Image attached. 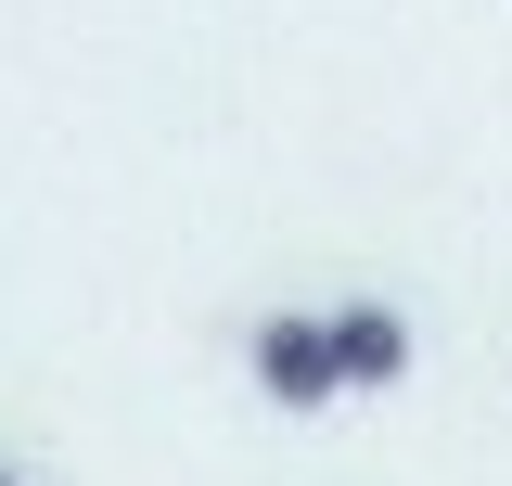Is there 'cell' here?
I'll return each instance as SVG.
<instances>
[{"mask_svg":"<svg viewBox=\"0 0 512 486\" xmlns=\"http://www.w3.org/2000/svg\"><path fill=\"white\" fill-rule=\"evenodd\" d=\"M320 359H333V397H346V384H397V371H410V320H397V307H320Z\"/></svg>","mask_w":512,"mask_h":486,"instance_id":"6da1fadb","label":"cell"},{"mask_svg":"<svg viewBox=\"0 0 512 486\" xmlns=\"http://www.w3.org/2000/svg\"><path fill=\"white\" fill-rule=\"evenodd\" d=\"M0 486H13V474H0Z\"/></svg>","mask_w":512,"mask_h":486,"instance_id":"3957f363","label":"cell"},{"mask_svg":"<svg viewBox=\"0 0 512 486\" xmlns=\"http://www.w3.org/2000/svg\"><path fill=\"white\" fill-rule=\"evenodd\" d=\"M244 359H256V384H269L282 410H320V397H333V359H320V320H308V307H269Z\"/></svg>","mask_w":512,"mask_h":486,"instance_id":"7a4b0ae2","label":"cell"}]
</instances>
